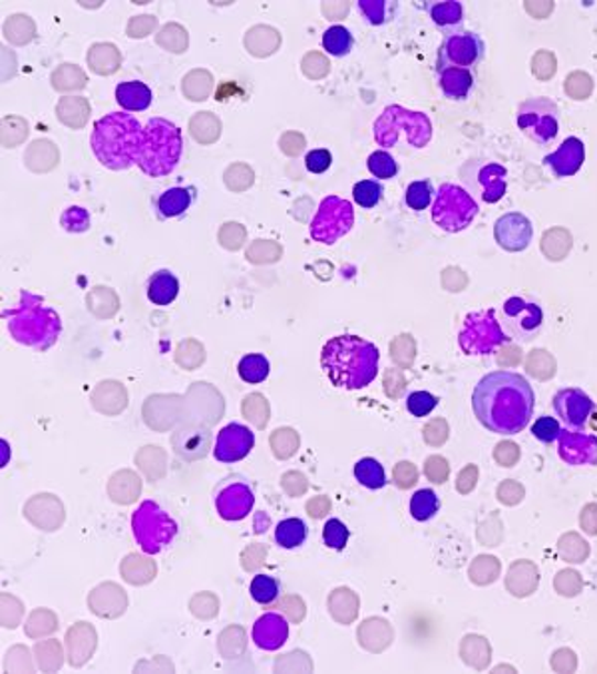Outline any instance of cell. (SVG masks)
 <instances>
[{"label": "cell", "instance_id": "cell-1", "mask_svg": "<svg viewBox=\"0 0 597 674\" xmlns=\"http://www.w3.org/2000/svg\"><path fill=\"white\" fill-rule=\"evenodd\" d=\"M534 388L516 371H490L472 391V411L478 423L497 435L510 438L526 430L534 418Z\"/></svg>", "mask_w": 597, "mask_h": 674}, {"label": "cell", "instance_id": "cell-2", "mask_svg": "<svg viewBox=\"0 0 597 674\" xmlns=\"http://www.w3.org/2000/svg\"><path fill=\"white\" fill-rule=\"evenodd\" d=\"M381 351L365 337L334 336L321 349V368L334 388L365 389L379 376Z\"/></svg>", "mask_w": 597, "mask_h": 674}, {"label": "cell", "instance_id": "cell-3", "mask_svg": "<svg viewBox=\"0 0 597 674\" xmlns=\"http://www.w3.org/2000/svg\"><path fill=\"white\" fill-rule=\"evenodd\" d=\"M142 133V124L138 123L132 114H106L94 123L90 138L92 152L104 168L122 172L132 168L138 160Z\"/></svg>", "mask_w": 597, "mask_h": 674}, {"label": "cell", "instance_id": "cell-4", "mask_svg": "<svg viewBox=\"0 0 597 674\" xmlns=\"http://www.w3.org/2000/svg\"><path fill=\"white\" fill-rule=\"evenodd\" d=\"M9 334L24 348L46 351L62 334V317L41 296L29 289H21L19 302L2 312Z\"/></svg>", "mask_w": 597, "mask_h": 674}, {"label": "cell", "instance_id": "cell-5", "mask_svg": "<svg viewBox=\"0 0 597 674\" xmlns=\"http://www.w3.org/2000/svg\"><path fill=\"white\" fill-rule=\"evenodd\" d=\"M183 134L178 124L152 118L143 124L142 144L136 166L150 178L172 175L182 160Z\"/></svg>", "mask_w": 597, "mask_h": 674}, {"label": "cell", "instance_id": "cell-6", "mask_svg": "<svg viewBox=\"0 0 597 674\" xmlns=\"http://www.w3.org/2000/svg\"><path fill=\"white\" fill-rule=\"evenodd\" d=\"M373 136L383 150L396 148L405 138L411 148H425L433 140V123L425 113L391 104L373 124Z\"/></svg>", "mask_w": 597, "mask_h": 674}, {"label": "cell", "instance_id": "cell-7", "mask_svg": "<svg viewBox=\"0 0 597 674\" xmlns=\"http://www.w3.org/2000/svg\"><path fill=\"white\" fill-rule=\"evenodd\" d=\"M132 535L146 555H160L178 537L180 525L158 501L146 499L132 513Z\"/></svg>", "mask_w": 597, "mask_h": 674}, {"label": "cell", "instance_id": "cell-8", "mask_svg": "<svg viewBox=\"0 0 597 674\" xmlns=\"http://www.w3.org/2000/svg\"><path fill=\"white\" fill-rule=\"evenodd\" d=\"M510 341L512 339L500 324L494 307L468 314L458 331V346L466 356H476V358L492 356Z\"/></svg>", "mask_w": 597, "mask_h": 674}, {"label": "cell", "instance_id": "cell-9", "mask_svg": "<svg viewBox=\"0 0 597 674\" xmlns=\"http://www.w3.org/2000/svg\"><path fill=\"white\" fill-rule=\"evenodd\" d=\"M478 212H480L478 202L466 192L465 186L452 185V182L438 186L435 202H433V222L443 232H448V234L462 232L475 222Z\"/></svg>", "mask_w": 597, "mask_h": 674}, {"label": "cell", "instance_id": "cell-10", "mask_svg": "<svg viewBox=\"0 0 597 674\" xmlns=\"http://www.w3.org/2000/svg\"><path fill=\"white\" fill-rule=\"evenodd\" d=\"M466 192L484 204H497L508 190V170L492 160H468L460 168Z\"/></svg>", "mask_w": 597, "mask_h": 674}, {"label": "cell", "instance_id": "cell-11", "mask_svg": "<svg viewBox=\"0 0 597 674\" xmlns=\"http://www.w3.org/2000/svg\"><path fill=\"white\" fill-rule=\"evenodd\" d=\"M516 124L532 143L547 146L556 140L559 133V108L546 96L527 98L518 106Z\"/></svg>", "mask_w": 597, "mask_h": 674}, {"label": "cell", "instance_id": "cell-12", "mask_svg": "<svg viewBox=\"0 0 597 674\" xmlns=\"http://www.w3.org/2000/svg\"><path fill=\"white\" fill-rule=\"evenodd\" d=\"M354 225L353 204L341 196H327L309 225V235L317 244L333 245L349 234Z\"/></svg>", "mask_w": 597, "mask_h": 674}, {"label": "cell", "instance_id": "cell-13", "mask_svg": "<svg viewBox=\"0 0 597 674\" xmlns=\"http://www.w3.org/2000/svg\"><path fill=\"white\" fill-rule=\"evenodd\" d=\"M500 324L512 341L527 344L542 331L544 309L534 297H508L507 302L502 304Z\"/></svg>", "mask_w": 597, "mask_h": 674}, {"label": "cell", "instance_id": "cell-14", "mask_svg": "<svg viewBox=\"0 0 597 674\" xmlns=\"http://www.w3.org/2000/svg\"><path fill=\"white\" fill-rule=\"evenodd\" d=\"M487 56V42L476 31H456L445 34L436 52V69L456 66L476 72Z\"/></svg>", "mask_w": 597, "mask_h": 674}, {"label": "cell", "instance_id": "cell-15", "mask_svg": "<svg viewBox=\"0 0 597 674\" xmlns=\"http://www.w3.org/2000/svg\"><path fill=\"white\" fill-rule=\"evenodd\" d=\"M215 512L223 522H244L249 513L254 512L255 493L252 485L244 480H225L213 493Z\"/></svg>", "mask_w": 597, "mask_h": 674}, {"label": "cell", "instance_id": "cell-16", "mask_svg": "<svg viewBox=\"0 0 597 674\" xmlns=\"http://www.w3.org/2000/svg\"><path fill=\"white\" fill-rule=\"evenodd\" d=\"M552 406L557 421L572 431L586 430L587 421L596 411V401L579 388L559 389L552 399Z\"/></svg>", "mask_w": 597, "mask_h": 674}, {"label": "cell", "instance_id": "cell-17", "mask_svg": "<svg viewBox=\"0 0 597 674\" xmlns=\"http://www.w3.org/2000/svg\"><path fill=\"white\" fill-rule=\"evenodd\" d=\"M557 455L569 467H596L597 435L587 431L562 430L557 438Z\"/></svg>", "mask_w": 597, "mask_h": 674}, {"label": "cell", "instance_id": "cell-18", "mask_svg": "<svg viewBox=\"0 0 597 674\" xmlns=\"http://www.w3.org/2000/svg\"><path fill=\"white\" fill-rule=\"evenodd\" d=\"M255 447V433L242 423L225 425L215 440L213 457L220 463L244 461Z\"/></svg>", "mask_w": 597, "mask_h": 674}, {"label": "cell", "instance_id": "cell-19", "mask_svg": "<svg viewBox=\"0 0 597 674\" xmlns=\"http://www.w3.org/2000/svg\"><path fill=\"white\" fill-rule=\"evenodd\" d=\"M494 238L497 244L507 252H524L534 238V225L522 212H508L498 218Z\"/></svg>", "mask_w": 597, "mask_h": 674}, {"label": "cell", "instance_id": "cell-20", "mask_svg": "<svg viewBox=\"0 0 597 674\" xmlns=\"http://www.w3.org/2000/svg\"><path fill=\"white\" fill-rule=\"evenodd\" d=\"M584 162H586V144L582 143L577 136H569L559 144L556 152L547 154L544 158V166L556 178H569V176L577 175Z\"/></svg>", "mask_w": 597, "mask_h": 674}, {"label": "cell", "instance_id": "cell-21", "mask_svg": "<svg viewBox=\"0 0 597 674\" xmlns=\"http://www.w3.org/2000/svg\"><path fill=\"white\" fill-rule=\"evenodd\" d=\"M289 621L281 613H265L255 621L254 643L267 653H275L289 641Z\"/></svg>", "mask_w": 597, "mask_h": 674}, {"label": "cell", "instance_id": "cell-22", "mask_svg": "<svg viewBox=\"0 0 597 674\" xmlns=\"http://www.w3.org/2000/svg\"><path fill=\"white\" fill-rule=\"evenodd\" d=\"M436 81L445 98L462 103L475 91L476 72L446 66V69H436Z\"/></svg>", "mask_w": 597, "mask_h": 674}, {"label": "cell", "instance_id": "cell-23", "mask_svg": "<svg viewBox=\"0 0 597 674\" xmlns=\"http://www.w3.org/2000/svg\"><path fill=\"white\" fill-rule=\"evenodd\" d=\"M195 196H198V190L193 186H172L156 198L153 206L162 220H173V218L188 214V210L195 202Z\"/></svg>", "mask_w": 597, "mask_h": 674}, {"label": "cell", "instance_id": "cell-24", "mask_svg": "<svg viewBox=\"0 0 597 674\" xmlns=\"http://www.w3.org/2000/svg\"><path fill=\"white\" fill-rule=\"evenodd\" d=\"M425 11L430 17V21L435 22L436 27L445 34L462 31V22H465L462 2H458V0H445V2L428 0V2H425Z\"/></svg>", "mask_w": 597, "mask_h": 674}, {"label": "cell", "instance_id": "cell-25", "mask_svg": "<svg viewBox=\"0 0 597 674\" xmlns=\"http://www.w3.org/2000/svg\"><path fill=\"white\" fill-rule=\"evenodd\" d=\"M116 103L120 104V108L126 113H143L152 106V88L146 82H120L116 86Z\"/></svg>", "mask_w": 597, "mask_h": 674}, {"label": "cell", "instance_id": "cell-26", "mask_svg": "<svg viewBox=\"0 0 597 674\" xmlns=\"http://www.w3.org/2000/svg\"><path fill=\"white\" fill-rule=\"evenodd\" d=\"M180 296V280L170 270H158L148 280V299L153 306H170Z\"/></svg>", "mask_w": 597, "mask_h": 674}, {"label": "cell", "instance_id": "cell-27", "mask_svg": "<svg viewBox=\"0 0 597 674\" xmlns=\"http://www.w3.org/2000/svg\"><path fill=\"white\" fill-rule=\"evenodd\" d=\"M307 535H309L307 523L299 517L284 519V522L277 523V527H275V543L285 551L299 549L307 541Z\"/></svg>", "mask_w": 597, "mask_h": 674}, {"label": "cell", "instance_id": "cell-28", "mask_svg": "<svg viewBox=\"0 0 597 674\" xmlns=\"http://www.w3.org/2000/svg\"><path fill=\"white\" fill-rule=\"evenodd\" d=\"M356 9L361 12V17L365 19L366 24L383 27L386 22L395 19L398 4L391 2V0H359Z\"/></svg>", "mask_w": 597, "mask_h": 674}, {"label": "cell", "instance_id": "cell-29", "mask_svg": "<svg viewBox=\"0 0 597 674\" xmlns=\"http://www.w3.org/2000/svg\"><path fill=\"white\" fill-rule=\"evenodd\" d=\"M354 480L366 489H383L386 485V471L375 457H363L354 463Z\"/></svg>", "mask_w": 597, "mask_h": 674}, {"label": "cell", "instance_id": "cell-30", "mask_svg": "<svg viewBox=\"0 0 597 674\" xmlns=\"http://www.w3.org/2000/svg\"><path fill=\"white\" fill-rule=\"evenodd\" d=\"M354 46L353 32L349 31L343 24H333L323 32V49L331 56L343 59L347 54H351Z\"/></svg>", "mask_w": 597, "mask_h": 674}, {"label": "cell", "instance_id": "cell-31", "mask_svg": "<svg viewBox=\"0 0 597 674\" xmlns=\"http://www.w3.org/2000/svg\"><path fill=\"white\" fill-rule=\"evenodd\" d=\"M269 371H271V366L264 354H247L237 366L239 378L252 386L264 383L265 379L269 378Z\"/></svg>", "mask_w": 597, "mask_h": 674}, {"label": "cell", "instance_id": "cell-32", "mask_svg": "<svg viewBox=\"0 0 597 674\" xmlns=\"http://www.w3.org/2000/svg\"><path fill=\"white\" fill-rule=\"evenodd\" d=\"M436 188L430 180H415L406 186L405 204L413 212H423L435 202Z\"/></svg>", "mask_w": 597, "mask_h": 674}, {"label": "cell", "instance_id": "cell-33", "mask_svg": "<svg viewBox=\"0 0 597 674\" xmlns=\"http://www.w3.org/2000/svg\"><path fill=\"white\" fill-rule=\"evenodd\" d=\"M249 594L262 607L274 604L281 594V585L271 575H255L249 585Z\"/></svg>", "mask_w": 597, "mask_h": 674}, {"label": "cell", "instance_id": "cell-34", "mask_svg": "<svg viewBox=\"0 0 597 674\" xmlns=\"http://www.w3.org/2000/svg\"><path fill=\"white\" fill-rule=\"evenodd\" d=\"M438 509H440V499L435 489H418L411 497V515L416 522H430Z\"/></svg>", "mask_w": 597, "mask_h": 674}, {"label": "cell", "instance_id": "cell-35", "mask_svg": "<svg viewBox=\"0 0 597 674\" xmlns=\"http://www.w3.org/2000/svg\"><path fill=\"white\" fill-rule=\"evenodd\" d=\"M383 198H385V186L381 185L379 180H361L353 186L354 204H359L365 210L376 208L383 202Z\"/></svg>", "mask_w": 597, "mask_h": 674}, {"label": "cell", "instance_id": "cell-36", "mask_svg": "<svg viewBox=\"0 0 597 674\" xmlns=\"http://www.w3.org/2000/svg\"><path fill=\"white\" fill-rule=\"evenodd\" d=\"M369 172L379 180H393L398 175V162L388 150H376L366 158Z\"/></svg>", "mask_w": 597, "mask_h": 674}, {"label": "cell", "instance_id": "cell-37", "mask_svg": "<svg viewBox=\"0 0 597 674\" xmlns=\"http://www.w3.org/2000/svg\"><path fill=\"white\" fill-rule=\"evenodd\" d=\"M351 539V531L341 519H329L323 525V543L333 551H343Z\"/></svg>", "mask_w": 597, "mask_h": 674}, {"label": "cell", "instance_id": "cell-38", "mask_svg": "<svg viewBox=\"0 0 597 674\" xmlns=\"http://www.w3.org/2000/svg\"><path fill=\"white\" fill-rule=\"evenodd\" d=\"M61 224L71 234H84L90 230V214L82 206H71L64 210Z\"/></svg>", "mask_w": 597, "mask_h": 674}, {"label": "cell", "instance_id": "cell-39", "mask_svg": "<svg viewBox=\"0 0 597 674\" xmlns=\"http://www.w3.org/2000/svg\"><path fill=\"white\" fill-rule=\"evenodd\" d=\"M438 408V398L428 391H413L406 398V409L413 418H426Z\"/></svg>", "mask_w": 597, "mask_h": 674}, {"label": "cell", "instance_id": "cell-40", "mask_svg": "<svg viewBox=\"0 0 597 674\" xmlns=\"http://www.w3.org/2000/svg\"><path fill=\"white\" fill-rule=\"evenodd\" d=\"M559 433H562L559 421H557L556 418H550V415L537 418L536 421H534V425H532V435H534L540 443H544V445H550V443L557 441Z\"/></svg>", "mask_w": 597, "mask_h": 674}, {"label": "cell", "instance_id": "cell-41", "mask_svg": "<svg viewBox=\"0 0 597 674\" xmlns=\"http://www.w3.org/2000/svg\"><path fill=\"white\" fill-rule=\"evenodd\" d=\"M331 164H333V156L324 148H317V150H311L305 156V168L311 175H323L331 168Z\"/></svg>", "mask_w": 597, "mask_h": 674}]
</instances>
